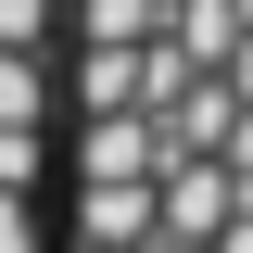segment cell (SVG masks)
I'll list each match as a JSON object with an SVG mask.
<instances>
[{"instance_id": "cell-1", "label": "cell", "mask_w": 253, "mask_h": 253, "mask_svg": "<svg viewBox=\"0 0 253 253\" xmlns=\"http://www.w3.org/2000/svg\"><path fill=\"white\" fill-rule=\"evenodd\" d=\"M63 51L76 0H0V253H63Z\"/></svg>"}]
</instances>
